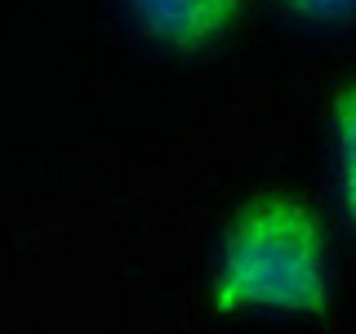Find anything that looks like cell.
I'll return each mask as SVG.
<instances>
[{
    "label": "cell",
    "mask_w": 356,
    "mask_h": 334,
    "mask_svg": "<svg viewBox=\"0 0 356 334\" xmlns=\"http://www.w3.org/2000/svg\"><path fill=\"white\" fill-rule=\"evenodd\" d=\"M330 134H334V165H339V196L356 228V76L343 81L330 98Z\"/></svg>",
    "instance_id": "3"
},
{
    "label": "cell",
    "mask_w": 356,
    "mask_h": 334,
    "mask_svg": "<svg viewBox=\"0 0 356 334\" xmlns=\"http://www.w3.org/2000/svg\"><path fill=\"white\" fill-rule=\"evenodd\" d=\"M138 27L165 49L200 54L236 27L241 0H129Z\"/></svg>",
    "instance_id": "2"
},
{
    "label": "cell",
    "mask_w": 356,
    "mask_h": 334,
    "mask_svg": "<svg viewBox=\"0 0 356 334\" xmlns=\"http://www.w3.org/2000/svg\"><path fill=\"white\" fill-rule=\"evenodd\" d=\"M209 308L218 317H321L330 308V250L316 209L289 192L245 200L222 228L209 272Z\"/></svg>",
    "instance_id": "1"
},
{
    "label": "cell",
    "mask_w": 356,
    "mask_h": 334,
    "mask_svg": "<svg viewBox=\"0 0 356 334\" xmlns=\"http://www.w3.org/2000/svg\"><path fill=\"white\" fill-rule=\"evenodd\" d=\"M289 14L307 22H348L356 18V0H281Z\"/></svg>",
    "instance_id": "4"
}]
</instances>
